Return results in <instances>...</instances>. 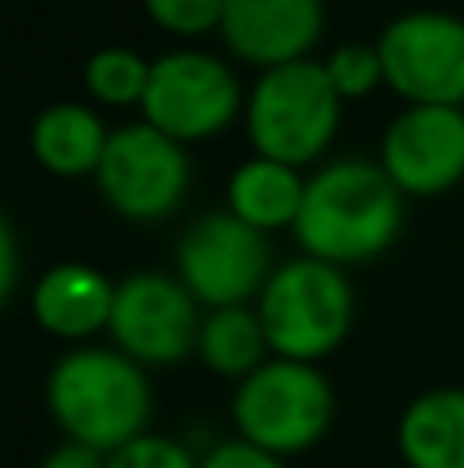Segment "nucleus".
Listing matches in <instances>:
<instances>
[{"label":"nucleus","instance_id":"1","mask_svg":"<svg viewBox=\"0 0 464 468\" xmlns=\"http://www.w3.org/2000/svg\"><path fill=\"white\" fill-rule=\"evenodd\" d=\"M403 230V194L378 161H329L304 181L296 214L301 255L333 263L342 271L374 263L395 247Z\"/></svg>","mask_w":464,"mask_h":468},{"label":"nucleus","instance_id":"2","mask_svg":"<svg viewBox=\"0 0 464 468\" xmlns=\"http://www.w3.org/2000/svg\"><path fill=\"white\" fill-rule=\"evenodd\" d=\"M153 378L115 346H70L46 378V411L62 440L115 452L153 431Z\"/></svg>","mask_w":464,"mask_h":468},{"label":"nucleus","instance_id":"3","mask_svg":"<svg viewBox=\"0 0 464 468\" xmlns=\"http://www.w3.org/2000/svg\"><path fill=\"white\" fill-rule=\"evenodd\" d=\"M337 420V390L312 362L268 357L255 374L235 382L230 423L235 436L263 452L292 461L321 448Z\"/></svg>","mask_w":464,"mask_h":468},{"label":"nucleus","instance_id":"4","mask_svg":"<svg viewBox=\"0 0 464 468\" xmlns=\"http://www.w3.org/2000/svg\"><path fill=\"white\" fill-rule=\"evenodd\" d=\"M342 95L317 58L259 70L247 90L243 128L255 156L309 169L329 153L342 128Z\"/></svg>","mask_w":464,"mask_h":468},{"label":"nucleus","instance_id":"5","mask_svg":"<svg viewBox=\"0 0 464 468\" xmlns=\"http://www.w3.org/2000/svg\"><path fill=\"white\" fill-rule=\"evenodd\" d=\"M255 313L268 333L271 357H292V362L321 366L345 346L353 329V283L342 267L321 263L312 255L276 263L268 275Z\"/></svg>","mask_w":464,"mask_h":468},{"label":"nucleus","instance_id":"6","mask_svg":"<svg viewBox=\"0 0 464 468\" xmlns=\"http://www.w3.org/2000/svg\"><path fill=\"white\" fill-rule=\"evenodd\" d=\"M243 103L247 95L230 62L206 49L177 46L148 66L140 120L189 148L222 136L243 115Z\"/></svg>","mask_w":464,"mask_h":468},{"label":"nucleus","instance_id":"7","mask_svg":"<svg viewBox=\"0 0 464 468\" xmlns=\"http://www.w3.org/2000/svg\"><path fill=\"white\" fill-rule=\"evenodd\" d=\"M95 186L103 202L128 222H164L185 206L194 186V165L185 144L136 120L111 128Z\"/></svg>","mask_w":464,"mask_h":468},{"label":"nucleus","instance_id":"8","mask_svg":"<svg viewBox=\"0 0 464 468\" xmlns=\"http://www.w3.org/2000/svg\"><path fill=\"white\" fill-rule=\"evenodd\" d=\"M206 308L189 296L177 275L132 271L115 283L107 337L144 370H169L197 354V329Z\"/></svg>","mask_w":464,"mask_h":468},{"label":"nucleus","instance_id":"9","mask_svg":"<svg viewBox=\"0 0 464 468\" xmlns=\"http://www.w3.org/2000/svg\"><path fill=\"white\" fill-rule=\"evenodd\" d=\"M271 271L276 259L268 234L238 222L230 210H210L181 234L173 275L210 313V308L255 304Z\"/></svg>","mask_w":464,"mask_h":468},{"label":"nucleus","instance_id":"10","mask_svg":"<svg viewBox=\"0 0 464 468\" xmlns=\"http://www.w3.org/2000/svg\"><path fill=\"white\" fill-rule=\"evenodd\" d=\"M374 46L403 103L464 107V16L416 8L395 16Z\"/></svg>","mask_w":464,"mask_h":468},{"label":"nucleus","instance_id":"11","mask_svg":"<svg viewBox=\"0 0 464 468\" xmlns=\"http://www.w3.org/2000/svg\"><path fill=\"white\" fill-rule=\"evenodd\" d=\"M378 165L403 197H440L464 181V107L403 103L386 123Z\"/></svg>","mask_w":464,"mask_h":468},{"label":"nucleus","instance_id":"12","mask_svg":"<svg viewBox=\"0 0 464 468\" xmlns=\"http://www.w3.org/2000/svg\"><path fill=\"white\" fill-rule=\"evenodd\" d=\"M321 33L325 0H227L218 37L230 58L255 70H271L312 58Z\"/></svg>","mask_w":464,"mask_h":468},{"label":"nucleus","instance_id":"13","mask_svg":"<svg viewBox=\"0 0 464 468\" xmlns=\"http://www.w3.org/2000/svg\"><path fill=\"white\" fill-rule=\"evenodd\" d=\"M115 280L107 271L79 259L54 263L37 275L29 292V313L41 333L66 341V346H90L111 324Z\"/></svg>","mask_w":464,"mask_h":468},{"label":"nucleus","instance_id":"14","mask_svg":"<svg viewBox=\"0 0 464 468\" xmlns=\"http://www.w3.org/2000/svg\"><path fill=\"white\" fill-rule=\"evenodd\" d=\"M107 140L95 103H49L29 128V153L49 177H95Z\"/></svg>","mask_w":464,"mask_h":468},{"label":"nucleus","instance_id":"15","mask_svg":"<svg viewBox=\"0 0 464 468\" xmlns=\"http://www.w3.org/2000/svg\"><path fill=\"white\" fill-rule=\"evenodd\" d=\"M395 448L407 468H464V387H432L403 407Z\"/></svg>","mask_w":464,"mask_h":468},{"label":"nucleus","instance_id":"16","mask_svg":"<svg viewBox=\"0 0 464 468\" xmlns=\"http://www.w3.org/2000/svg\"><path fill=\"white\" fill-rule=\"evenodd\" d=\"M304 173L284 161H268V156H251L243 161L227 181V210L238 222L255 227L259 234L292 230L296 214L304 202Z\"/></svg>","mask_w":464,"mask_h":468},{"label":"nucleus","instance_id":"17","mask_svg":"<svg viewBox=\"0 0 464 468\" xmlns=\"http://www.w3.org/2000/svg\"><path fill=\"white\" fill-rule=\"evenodd\" d=\"M197 362L227 382H243L271 357L268 333L255 313V304H230V308H210L197 329Z\"/></svg>","mask_w":464,"mask_h":468},{"label":"nucleus","instance_id":"18","mask_svg":"<svg viewBox=\"0 0 464 468\" xmlns=\"http://www.w3.org/2000/svg\"><path fill=\"white\" fill-rule=\"evenodd\" d=\"M148 58L128 46H103L82 66V87L95 107H140L148 87Z\"/></svg>","mask_w":464,"mask_h":468},{"label":"nucleus","instance_id":"19","mask_svg":"<svg viewBox=\"0 0 464 468\" xmlns=\"http://www.w3.org/2000/svg\"><path fill=\"white\" fill-rule=\"evenodd\" d=\"M321 66H325V74H329V82H333V90L342 95V103H350V99H366V95H374L378 87H386L378 46L345 41V46H337Z\"/></svg>","mask_w":464,"mask_h":468},{"label":"nucleus","instance_id":"20","mask_svg":"<svg viewBox=\"0 0 464 468\" xmlns=\"http://www.w3.org/2000/svg\"><path fill=\"white\" fill-rule=\"evenodd\" d=\"M222 8H227V0H144L148 21L177 41H197L206 33H218Z\"/></svg>","mask_w":464,"mask_h":468},{"label":"nucleus","instance_id":"21","mask_svg":"<svg viewBox=\"0 0 464 468\" xmlns=\"http://www.w3.org/2000/svg\"><path fill=\"white\" fill-rule=\"evenodd\" d=\"M202 456L177 436L164 431H144V436L128 440L123 448L107 452V468H197Z\"/></svg>","mask_w":464,"mask_h":468},{"label":"nucleus","instance_id":"22","mask_svg":"<svg viewBox=\"0 0 464 468\" xmlns=\"http://www.w3.org/2000/svg\"><path fill=\"white\" fill-rule=\"evenodd\" d=\"M197 468H288V461H279V456H271V452H263V448L247 444V440L230 436V440H222V444L206 448Z\"/></svg>","mask_w":464,"mask_h":468},{"label":"nucleus","instance_id":"23","mask_svg":"<svg viewBox=\"0 0 464 468\" xmlns=\"http://www.w3.org/2000/svg\"><path fill=\"white\" fill-rule=\"evenodd\" d=\"M16 280H21V247H16V234L8 227V218L0 214V308L13 300Z\"/></svg>","mask_w":464,"mask_h":468},{"label":"nucleus","instance_id":"24","mask_svg":"<svg viewBox=\"0 0 464 468\" xmlns=\"http://www.w3.org/2000/svg\"><path fill=\"white\" fill-rule=\"evenodd\" d=\"M37 468H107V452H95V448L74 444V440H58L37 461Z\"/></svg>","mask_w":464,"mask_h":468}]
</instances>
